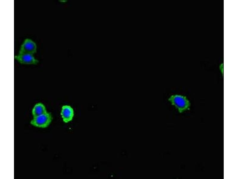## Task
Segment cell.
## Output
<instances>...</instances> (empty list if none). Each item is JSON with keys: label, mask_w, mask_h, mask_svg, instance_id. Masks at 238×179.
I'll return each instance as SVG.
<instances>
[{"label": "cell", "mask_w": 238, "mask_h": 179, "mask_svg": "<svg viewBox=\"0 0 238 179\" xmlns=\"http://www.w3.org/2000/svg\"><path fill=\"white\" fill-rule=\"evenodd\" d=\"M63 122L68 123L71 121L74 116V111L70 106L65 105L62 106L60 113Z\"/></svg>", "instance_id": "5b68a950"}, {"label": "cell", "mask_w": 238, "mask_h": 179, "mask_svg": "<svg viewBox=\"0 0 238 179\" xmlns=\"http://www.w3.org/2000/svg\"><path fill=\"white\" fill-rule=\"evenodd\" d=\"M15 58L19 63L23 64L36 65L39 62L38 60L30 54H18L15 56Z\"/></svg>", "instance_id": "277c9868"}, {"label": "cell", "mask_w": 238, "mask_h": 179, "mask_svg": "<svg viewBox=\"0 0 238 179\" xmlns=\"http://www.w3.org/2000/svg\"><path fill=\"white\" fill-rule=\"evenodd\" d=\"M168 101L180 113L183 112L190 109V103L185 96L178 94L172 95L168 98Z\"/></svg>", "instance_id": "6da1fadb"}, {"label": "cell", "mask_w": 238, "mask_h": 179, "mask_svg": "<svg viewBox=\"0 0 238 179\" xmlns=\"http://www.w3.org/2000/svg\"><path fill=\"white\" fill-rule=\"evenodd\" d=\"M48 112L45 105L42 103L36 104L32 110V114L33 117H35L44 114Z\"/></svg>", "instance_id": "8992f818"}, {"label": "cell", "mask_w": 238, "mask_h": 179, "mask_svg": "<svg viewBox=\"0 0 238 179\" xmlns=\"http://www.w3.org/2000/svg\"><path fill=\"white\" fill-rule=\"evenodd\" d=\"M53 119L51 114L47 112L46 113L33 117L31 121L30 124L32 126L42 128L48 127L51 123Z\"/></svg>", "instance_id": "7a4b0ae2"}, {"label": "cell", "mask_w": 238, "mask_h": 179, "mask_svg": "<svg viewBox=\"0 0 238 179\" xmlns=\"http://www.w3.org/2000/svg\"><path fill=\"white\" fill-rule=\"evenodd\" d=\"M36 52V44L32 40L27 38L25 40L21 45L18 54H28L33 55Z\"/></svg>", "instance_id": "3957f363"}]
</instances>
